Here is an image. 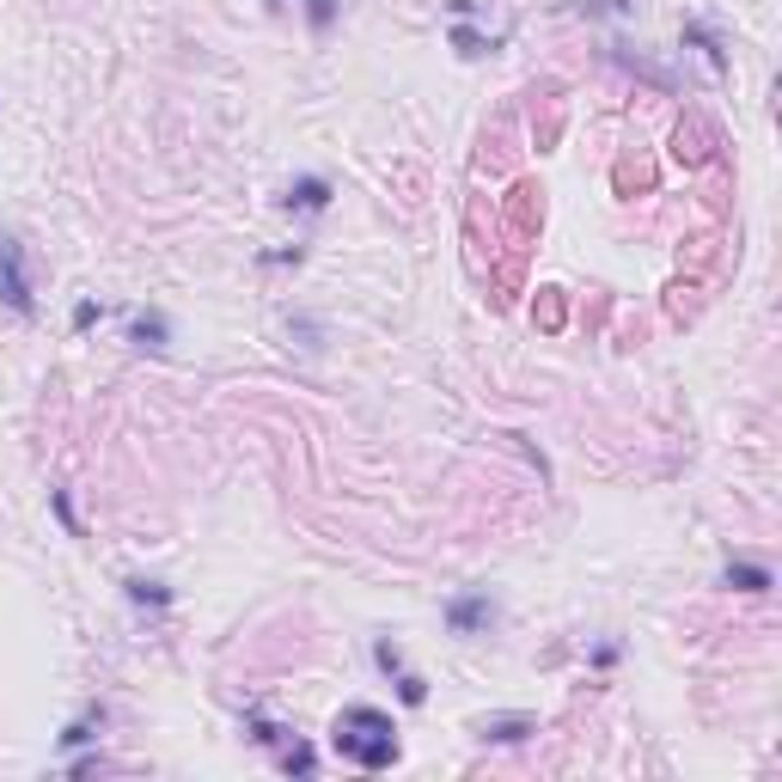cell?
I'll use <instances>...</instances> for the list:
<instances>
[{
  "instance_id": "6da1fadb",
  "label": "cell",
  "mask_w": 782,
  "mask_h": 782,
  "mask_svg": "<svg viewBox=\"0 0 782 782\" xmlns=\"http://www.w3.org/2000/svg\"><path fill=\"white\" fill-rule=\"evenodd\" d=\"M330 746H337L349 765H361V770H392L398 765V721L385 715V709H373V703H349L337 715Z\"/></svg>"
},
{
  "instance_id": "7a4b0ae2",
  "label": "cell",
  "mask_w": 782,
  "mask_h": 782,
  "mask_svg": "<svg viewBox=\"0 0 782 782\" xmlns=\"http://www.w3.org/2000/svg\"><path fill=\"white\" fill-rule=\"evenodd\" d=\"M0 300L13 312H37V293H32V269H25V245L13 232H0Z\"/></svg>"
},
{
  "instance_id": "3957f363",
  "label": "cell",
  "mask_w": 782,
  "mask_h": 782,
  "mask_svg": "<svg viewBox=\"0 0 782 782\" xmlns=\"http://www.w3.org/2000/svg\"><path fill=\"white\" fill-rule=\"evenodd\" d=\"M495 624V599L490 593H459L453 605H446V629L453 636H477V629Z\"/></svg>"
},
{
  "instance_id": "277c9868",
  "label": "cell",
  "mask_w": 782,
  "mask_h": 782,
  "mask_svg": "<svg viewBox=\"0 0 782 782\" xmlns=\"http://www.w3.org/2000/svg\"><path fill=\"white\" fill-rule=\"evenodd\" d=\"M288 208H300V215H324V208H330V178H300V184L288 190Z\"/></svg>"
},
{
  "instance_id": "5b68a950",
  "label": "cell",
  "mask_w": 782,
  "mask_h": 782,
  "mask_svg": "<svg viewBox=\"0 0 782 782\" xmlns=\"http://www.w3.org/2000/svg\"><path fill=\"white\" fill-rule=\"evenodd\" d=\"M721 581L739 587V593H770V587H777L765 563H727V568H721Z\"/></svg>"
},
{
  "instance_id": "8992f818",
  "label": "cell",
  "mask_w": 782,
  "mask_h": 782,
  "mask_svg": "<svg viewBox=\"0 0 782 782\" xmlns=\"http://www.w3.org/2000/svg\"><path fill=\"white\" fill-rule=\"evenodd\" d=\"M129 337H135V349H166V318H159V312H141Z\"/></svg>"
},
{
  "instance_id": "52a82bcc",
  "label": "cell",
  "mask_w": 782,
  "mask_h": 782,
  "mask_svg": "<svg viewBox=\"0 0 782 782\" xmlns=\"http://www.w3.org/2000/svg\"><path fill=\"white\" fill-rule=\"evenodd\" d=\"M532 734V721L526 715H507V721H483V739H526Z\"/></svg>"
},
{
  "instance_id": "ba28073f",
  "label": "cell",
  "mask_w": 782,
  "mask_h": 782,
  "mask_svg": "<svg viewBox=\"0 0 782 782\" xmlns=\"http://www.w3.org/2000/svg\"><path fill=\"white\" fill-rule=\"evenodd\" d=\"M129 599H135V605H171V593L159 581H129Z\"/></svg>"
},
{
  "instance_id": "9c48e42d",
  "label": "cell",
  "mask_w": 782,
  "mask_h": 782,
  "mask_svg": "<svg viewBox=\"0 0 782 782\" xmlns=\"http://www.w3.org/2000/svg\"><path fill=\"white\" fill-rule=\"evenodd\" d=\"M373 660H380L385 673H404V648L398 642H373Z\"/></svg>"
},
{
  "instance_id": "30bf717a",
  "label": "cell",
  "mask_w": 782,
  "mask_h": 782,
  "mask_svg": "<svg viewBox=\"0 0 782 782\" xmlns=\"http://www.w3.org/2000/svg\"><path fill=\"white\" fill-rule=\"evenodd\" d=\"M306 19H312V32H324L337 19V0H306Z\"/></svg>"
},
{
  "instance_id": "8fae6325",
  "label": "cell",
  "mask_w": 782,
  "mask_h": 782,
  "mask_svg": "<svg viewBox=\"0 0 782 782\" xmlns=\"http://www.w3.org/2000/svg\"><path fill=\"white\" fill-rule=\"evenodd\" d=\"M404 703H429V678L404 673Z\"/></svg>"
},
{
  "instance_id": "7c38bea8",
  "label": "cell",
  "mask_w": 782,
  "mask_h": 782,
  "mask_svg": "<svg viewBox=\"0 0 782 782\" xmlns=\"http://www.w3.org/2000/svg\"><path fill=\"white\" fill-rule=\"evenodd\" d=\"M98 312H105V306H98V300H80L74 324H80V330H93V324H98Z\"/></svg>"
}]
</instances>
